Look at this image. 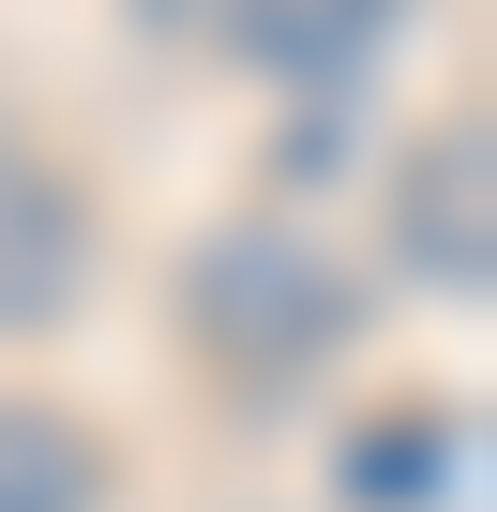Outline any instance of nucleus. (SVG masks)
Returning <instances> with one entry per match:
<instances>
[{"label":"nucleus","instance_id":"nucleus-5","mask_svg":"<svg viewBox=\"0 0 497 512\" xmlns=\"http://www.w3.org/2000/svg\"><path fill=\"white\" fill-rule=\"evenodd\" d=\"M0 512H106V452L61 407H0Z\"/></svg>","mask_w":497,"mask_h":512},{"label":"nucleus","instance_id":"nucleus-6","mask_svg":"<svg viewBox=\"0 0 497 512\" xmlns=\"http://www.w3.org/2000/svg\"><path fill=\"white\" fill-rule=\"evenodd\" d=\"M467 467V437L452 422H377L362 452H347V497H377V512H422V482H452Z\"/></svg>","mask_w":497,"mask_h":512},{"label":"nucleus","instance_id":"nucleus-1","mask_svg":"<svg viewBox=\"0 0 497 512\" xmlns=\"http://www.w3.org/2000/svg\"><path fill=\"white\" fill-rule=\"evenodd\" d=\"M196 347L226 362V377H302L317 347H347V317H362V287L332 272L317 241H287V226H226L211 256H196Z\"/></svg>","mask_w":497,"mask_h":512},{"label":"nucleus","instance_id":"nucleus-2","mask_svg":"<svg viewBox=\"0 0 497 512\" xmlns=\"http://www.w3.org/2000/svg\"><path fill=\"white\" fill-rule=\"evenodd\" d=\"M76 287H91V196L31 136H0V332L76 317Z\"/></svg>","mask_w":497,"mask_h":512},{"label":"nucleus","instance_id":"nucleus-4","mask_svg":"<svg viewBox=\"0 0 497 512\" xmlns=\"http://www.w3.org/2000/svg\"><path fill=\"white\" fill-rule=\"evenodd\" d=\"M211 16H226L241 61H272V76H347V61L392 46L407 0H211Z\"/></svg>","mask_w":497,"mask_h":512},{"label":"nucleus","instance_id":"nucleus-3","mask_svg":"<svg viewBox=\"0 0 497 512\" xmlns=\"http://www.w3.org/2000/svg\"><path fill=\"white\" fill-rule=\"evenodd\" d=\"M407 272L452 287V302L497 272V151H482V121H452V136L407 166Z\"/></svg>","mask_w":497,"mask_h":512}]
</instances>
